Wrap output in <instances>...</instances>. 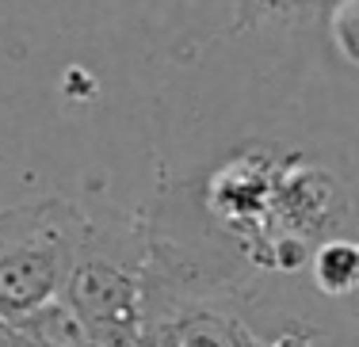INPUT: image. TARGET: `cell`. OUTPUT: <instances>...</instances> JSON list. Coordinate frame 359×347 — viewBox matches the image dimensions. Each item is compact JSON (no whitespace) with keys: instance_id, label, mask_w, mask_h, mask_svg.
Returning <instances> with one entry per match:
<instances>
[{"instance_id":"1","label":"cell","mask_w":359,"mask_h":347,"mask_svg":"<svg viewBox=\"0 0 359 347\" xmlns=\"http://www.w3.org/2000/svg\"><path fill=\"white\" fill-rule=\"evenodd\" d=\"M62 298L100 347H145L149 328V248L115 225L88 222Z\"/></svg>"},{"instance_id":"2","label":"cell","mask_w":359,"mask_h":347,"mask_svg":"<svg viewBox=\"0 0 359 347\" xmlns=\"http://www.w3.org/2000/svg\"><path fill=\"white\" fill-rule=\"evenodd\" d=\"M88 222L92 218L69 199H39L0 210V317H27L62 298Z\"/></svg>"},{"instance_id":"3","label":"cell","mask_w":359,"mask_h":347,"mask_svg":"<svg viewBox=\"0 0 359 347\" xmlns=\"http://www.w3.org/2000/svg\"><path fill=\"white\" fill-rule=\"evenodd\" d=\"M145 347H256L233 317L215 309H187L172 320H149Z\"/></svg>"},{"instance_id":"4","label":"cell","mask_w":359,"mask_h":347,"mask_svg":"<svg viewBox=\"0 0 359 347\" xmlns=\"http://www.w3.org/2000/svg\"><path fill=\"white\" fill-rule=\"evenodd\" d=\"M15 328H20L23 347H100V340L65 298L46 302L27 317H15Z\"/></svg>"},{"instance_id":"5","label":"cell","mask_w":359,"mask_h":347,"mask_svg":"<svg viewBox=\"0 0 359 347\" xmlns=\"http://www.w3.org/2000/svg\"><path fill=\"white\" fill-rule=\"evenodd\" d=\"M313 283L329 298H348L359 290V244L325 241L313 252Z\"/></svg>"},{"instance_id":"6","label":"cell","mask_w":359,"mask_h":347,"mask_svg":"<svg viewBox=\"0 0 359 347\" xmlns=\"http://www.w3.org/2000/svg\"><path fill=\"white\" fill-rule=\"evenodd\" d=\"M344 0H233L237 27H256V23H298L313 15H329Z\"/></svg>"},{"instance_id":"7","label":"cell","mask_w":359,"mask_h":347,"mask_svg":"<svg viewBox=\"0 0 359 347\" xmlns=\"http://www.w3.org/2000/svg\"><path fill=\"white\" fill-rule=\"evenodd\" d=\"M329 38L337 54L359 73V0H344L329 12Z\"/></svg>"},{"instance_id":"8","label":"cell","mask_w":359,"mask_h":347,"mask_svg":"<svg viewBox=\"0 0 359 347\" xmlns=\"http://www.w3.org/2000/svg\"><path fill=\"white\" fill-rule=\"evenodd\" d=\"M0 347H23L20 328H15V320H8V317H0Z\"/></svg>"}]
</instances>
